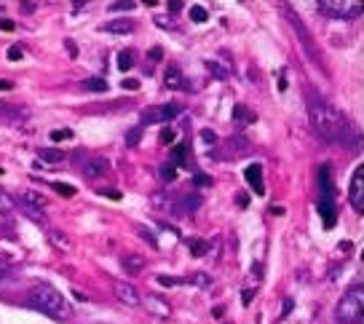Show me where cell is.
<instances>
[{
  "label": "cell",
  "instance_id": "ba28073f",
  "mask_svg": "<svg viewBox=\"0 0 364 324\" xmlns=\"http://www.w3.org/2000/svg\"><path fill=\"white\" fill-rule=\"evenodd\" d=\"M318 188H321V201H335V185H332L330 166L318 169Z\"/></svg>",
  "mask_w": 364,
  "mask_h": 324
},
{
  "label": "cell",
  "instance_id": "8fae6325",
  "mask_svg": "<svg viewBox=\"0 0 364 324\" xmlns=\"http://www.w3.org/2000/svg\"><path fill=\"white\" fill-rule=\"evenodd\" d=\"M83 174L89 177V180H97V177H102L105 172H107V161H102V158H89V161H83Z\"/></svg>",
  "mask_w": 364,
  "mask_h": 324
},
{
  "label": "cell",
  "instance_id": "f546056e",
  "mask_svg": "<svg viewBox=\"0 0 364 324\" xmlns=\"http://www.w3.org/2000/svg\"><path fill=\"white\" fill-rule=\"evenodd\" d=\"M201 139H204L206 145H215V142H217V134L212 131V129H204V131H201Z\"/></svg>",
  "mask_w": 364,
  "mask_h": 324
},
{
  "label": "cell",
  "instance_id": "d4e9b609",
  "mask_svg": "<svg viewBox=\"0 0 364 324\" xmlns=\"http://www.w3.org/2000/svg\"><path fill=\"white\" fill-rule=\"evenodd\" d=\"M70 137H73L70 129H54V131H51V139H54V142H62V139H70Z\"/></svg>",
  "mask_w": 364,
  "mask_h": 324
},
{
  "label": "cell",
  "instance_id": "5b68a950",
  "mask_svg": "<svg viewBox=\"0 0 364 324\" xmlns=\"http://www.w3.org/2000/svg\"><path fill=\"white\" fill-rule=\"evenodd\" d=\"M348 198H351V207L356 209V215H364V163H359L353 172Z\"/></svg>",
  "mask_w": 364,
  "mask_h": 324
},
{
  "label": "cell",
  "instance_id": "277c9868",
  "mask_svg": "<svg viewBox=\"0 0 364 324\" xmlns=\"http://www.w3.org/2000/svg\"><path fill=\"white\" fill-rule=\"evenodd\" d=\"M316 6L324 16H332V19H348L362 11L359 9L362 3H356V0H318Z\"/></svg>",
  "mask_w": 364,
  "mask_h": 324
},
{
  "label": "cell",
  "instance_id": "603a6c76",
  "mask_svg": "<svg viewBox=\"0 0 364 324\" xmlns=\"http://www.w3.org/2000/svg\"><path fill=\"white\" fill-rule=\"evenodd\" d=\"M236 118H239V121H250V124H252V121H255L257 116H255L252 110H247L244 104H239V107H236Z\"/></svg>",
  "mask_w": 364,
  "mask_h": 324
},
{
  "label": "cell",
  "instance_id": "f35d334b",
  "mask_svg": "<svg viewBox=\"0 0 364 324\" xmlns=\"http://www.w3.org/2000/svg\"><path fill=\"white\" fill-rule=\"evenodd\" d=\"M161 57H164V51H161V48H153V51H150V59H156V62H159Z\"/></svg>",
  "mask_w": 364,
  "mask_h": 324
},
{
  "label": "cell",
  "instance_id": "b9f144b4",
  "mask_svg": "<svg viewBox=\"0 0 364 324\" xmlns=\"http://www.w3.org/2000/svg\"><path fill=\"white\" fill-rule=\"evenodd\" d=\"M105 196H110V198H115V201H118V198H121V193H115V190H102Z\"/></svg>",
  "mask_w": 364,
  "mask_h": 324
},
{
  "label": "cell",
  "instance_id": "4316f807",
  "mask_svg": "<svg viewBox=\"0 0 364 324\" xmlns=\"http://www.w3.org/2000/svg\"><path fill=\"white\" fill-rule=\"evenodd\" d=\"M171 156H174V161H171V166H177V163L185 161V145H177V148L171 151Z\"/></svg>",
  "mask_w": 364,
  "mask_h": 324
},
{
  "label": "cell",
  "instance_id": "30bf717a",
  "mask_svg": "<svg viewBox=\"0 0 364 324\" xmlns=\"http://www.w3.org/2000/svg\"><path fill=\"white\" fill-rule=\"evenodd\" d=\"M244 177H247V183L255 188V193H260V196L265 193V188H262V166H260V163H252V166H247Z\"/></svg>",
  "mask_w": 364,
  "mask_h": 324
},
{
  "label": "cell",
  "instance_id": "8d00e7d4",
  "mask_svg": "<svg viewBox=\"0 0 364 324\" xmlns=\"http://www.w3.org/2000/svg\"><path fill=\"white\" fill-rule=\"evenodd\" d=\"M196 183H198V185H212V180L204 177V174H198V177H196Z\"/></svg>",
  "mask_w": 364,
  "mask_h": 324
},
{
  "label": "cell",
  "instance_id": "ab89813d",
  "mask_svg": "<svg viewBox=\"0 0 364 324\" xmlns=\"http://www.w3.org/2000/svg\"><path fill=\"white\" fill-rule=\"evenodd\" d=\"M9 89H14L11 81H0V92H9Z\"/></svg>",
  "mask_w": 364,
  "mask_h": 324
},
{
  "label": "cell",
  "instance_id": "ee69618b",
  "mask_svg": "<svg viewBox=\"0 0 364 324\" xmlns=\"http://www.w3.org/2000/svg\"><path fill=\"white\" fill-rule=\"evenodd\" d=\"M0 276H3V263H0Z\"/></svg>",
  "mask_w": 364,
  "mask_h": 324
},
{
  "label": "cell",
  "instance_id": "4fadbf2b",
  "mask_svg": "<svg viewBox=\"0 0 364 324\" xmlns=\"http://www.w3.org/2000/svg\"><path fill=\"white\" fill-rule=\"evenodd\" d=\"M164 86H166V89H174V92H177V89H185V78H182L180 68H174V65L166 68V72H164Z\"/></svg>",
  "mask_w": 364,
  "mask_h": 324
},
{
  "label": "cell",
  "instance_id": "7c38bea8",
  "mask_svg": "<svg viewBox=\"0 0 364 324\" xmlns=\"http://www.w3.org/2000/svg\"><path fill=\"white\" fill-rule=\"evenodd\" d=\"M115 295L121 298V303H126V306H139V292L132 287V284H115Z\"/></svg>",
  "mask_w": 364,
  "mask_h": 324
},
{
  "label": "cell",
  "instance_id": "44dd1931",
  "mask_svg": "<svg viewBox=\"0 0 364 324\" xmlns=\"http://www.w3.org/2000/svg\"><path fill=\"white\" fill-rule=\"evenodd\" d=\"M86 89H91V92H107V83H105L102 78H89V81H86Z\"/></svg>",
  "mask_w": 364,
  "mask_h": 324
},
{
  "label": "cell",
  "instance_id": "d6a6232c",
  "mask_svg": "<svg viewBox=\"0 0 364 324\" xmlns=\"http://www.w3.org/2000/svg\"><path fill=\"white\" fill-rule=\"evenodd\" d=\"M193 281H196V287H209V281H212V279L204 276V274H196Z\"/></svg>",
  "mask_w": 364,
  "mask_h": 324
},
{
  "label": "cell",
  "instance_id": "9a60e30c",
  "mask_svg": "<svg viewBox=\"0 0 364 324\" xmlns=\"http://www.w3.org/2000/svg\"><path fill=\"white\" fill-rule=\"evenodd\" d=\"M48 239H51V244H54V247H59L62 252H70V249H73L70 239L62 231H48Z\"/></svg>",
  "mask_w": 364,
  "mask_h": 324
},
{
  "label": "cell",
  "instance_id": "e0dca14e",
  "mask_svg": "<svg viewBox=\"0 0 364 324\" xmlns=\"http://www.w3.org/2000/svg\"><path fill=\"white\" fill-rule=\"evenodd\" d=\"M142 266H145V260H142V257H136V255L126 257V260H124V268L129 271V274H139V271H142Z\"/></svg>",
  "mask_w": 364,
  "mask_h": 324
},
{
  "label": "cell",
  "instance_id": "d590c367",
  "mask_svg": "<svg viewBox=\"0 0 364 324\" xmlns=\"http://www.w3.org/2000/svg\"><path fill=\"white\" fill-rule=\"evenodd\" d=\"M166 6H169V11H180V9H182V3H180V0H169Z\"/></svg>",
  "mask_w": 364,
  "mask_h": 324
},
{
  "label": "cell",
  "instance_id": "e575fe53",
  "mask_svg": "<svg viewBox=\"0 0 364 324\" xmlns=\"http://www.w3.org/2000/svg\"><path fill=\"white\" fill-rule=\"evenodd\" d=\"M9 59H11V62L22 59V48H19V46H11V48H9Z\"/></svg>",
  "mask_w": 364,
  "mask_h": 324
},
{
  "label": "cell",
  "instance_id": "2e32d148",
  "mask_svg": "<svg viewBox=\"0 0 364 324\" xmlns=\"http://www.w3.org/2000/svg\"><path fill=\"white\" fill-rule=\"evenodd\" d=\"M105 30L113 35H129L132 30H134V24L132 22H107L105 24Z\"/></svg>",
  "mask_w": 364,
  "mask_h": 324
},
{
  "label": "cell",
  "instance_id": "8992f818",
  "mask_svg": "<svg viewBox=\"0 0 364 324\" xmlns=\"http://www.w3.org/2000/svg\"><path fill=\"white\" fill-rule=\"evenodd\" d=\"M177 104H161V107H150L148 113L142 116V124H161V121H171L177 118Z\"/></svg>",
  "mask_w": 364,
  "mask_h": 324
},
{
  "label": "cell",
  "instance_id": "7bdbcfd3",
  "mask_svg": "<svg viewBox=\"0 0 364 324\" xmlns=\"http://www.w3.org/2000/svg\"><path fill=\"white\" fill-rule=\"evenodd\" d=\"M292 306H295V303H292V301H287V303H284V311H282V316H287V313H289V308H292Z\"/></svg>",
  "mask_w": 364,
  "mask_h": 324
},
{
  "label": "cell",
  "instance_id": "7a4b0ae2",
  "mask_svg": "<svg viewBox=\"0 0 364 324\" xmlns=\"http://www.w3.org/2000/svg\"><path fill=\"white\" fill-rule=\"evenodd\" d=\"M30 306L38 308L41 313H46V316H51V319H68L70 316L68 301L51 284H35L30 290Z\"/></svg>",
  "mask_w": 364,
  "mask_h": 324
},
{
  "label": "cell",
  "instance_id": "7402d4cb",
  "mask_svg": "<svg viewBox=\"0 0 364 324\" xmlns=\"http://www.w3.org/2000/svg\"><path fill=\"white\" fill-rule=\"evenodd\" d=\"M188 247H191V249H193L196 255H204L206 249H209V244H206V242H201V239H191V242H188Z\"/></svg>",
  "mask_w": 364,
  "mask_h": 324
},
{
  "label": "cell",
  "instance_id": "4dcf8cb0",
  "mask_svg": "<svg viewBox=\"0 0 364 324\" xmlns=\"http://www.w3.org/2000/svg\"><path fill=\"white\" fill-rule=\"evenodd\" d=\"M161 142H164V145H171V142H174V131H171V129H164V131H161Z\"/></svg>",
  "mask_w": 364,
  "mask_h": 324
},
{
  "label": "cell",
  "instance_id": "5bb4252c",
  "mask_svg": "<svg viewBox=\"0 0 364 324\" xmlns=\"http://www.w3.org/2000/svg\"><path fill=\"white\" fill-rule=\"evenodd\" d=\"M318 215L324 217V225L332 228V222L338 217V209H335V201H318Z\"/></svg>",
  "mask_w": 364,
  "mask_h": 324
},
{
  "label": "cell",
  "instance_id": "60d3db41",
  "mask_svg": "<svg viewBox=\"0 0 364 324\" xmlns=\"http://www.w3.org/2000/svg\"><path fill=\"white\" fill-rule=\"evenodd\" d=\"M241 298H244V303H250L252 298H255V290H247L244 295H241Z\"/></svg>",
  "mask_w": 364,
  "mask_h": 324
},
{
  "label": "cell",
  "instance_id": "9c48e42d",
  "mask_svg": "<svg viewBox=\"0 0 364 324\" xmlns=\"http://www.w3.org/2000/svg\"><path fill=\"white\" fill-rule=\"evenodd\" d=\"M14 204H19V209H22L30 220H35L38 225H46V215H43V209L41 207H35V204L24 201V198H14Z\"/></svg>",
  "mask_w": 364,
  "mask_h": 324
},
{
  "label": "cell",
  "instance_id": "52a82bcc",
  "mask_svg": "<svg viewBox=\"0 0 364 324\" xmlns=\"http://www.w3.org/2000/svg\"><path fill=\"white\" fill-rule=\"evenodd\" d=\"M139 303H145V308H148L153 316H161V319H166V316L171 313L169 303L164 301V298H159V295H145Z\"/></svg>",
  "mask_w": 364,
  "mask_h": 324
},
{
  "label": "cell",
  "instance_id": "6da1fadb",
  "mask_svg": "<svg viewBox=\"0 0 364 324\" xmlns=\"http://www.w3.org/2000/svg\"><path fill=\"white\" fill-rule=\"evenodd\" d=\"M308 116L311 124L327 142H341V145H356L359 142V129L351 126V121L335 110L321 97H308Z\"/></svg>",
  "mask_w": 364,
  "mask_h": 324
},
{
  "label": "cell",
  "instance_id": "ac0fdd59",
  "mask_svg": "<svg viewBox=\"0 0 364 324\" xmlns=\"http://www.w3.org/2000/svg\"><path fill=\"white\" fill-rule=\"evenodd\" d=\"M41 158H43L46 163H59L62 158H65V153L62 151H41Z\"/></svg>",
  "mask_w": 364,
  "mask_h": 324
},
{
  "label": "cell",
  "instance_id": "cb8c5ba5",
  "mask_svg": "<svg viewBox=\"0 0 364 324\" xmlns=\"http://www.w3.org/2000/svg\"><path fill=\"white\" fill-rule=\"evenodd\" d=\"M174 174H177V166L166 163V166L161 169V180H164V183H171V180H174Z\"/></svg>",
  "mask_w": 364,
  "mask_h": 324
},
{
  "label": "cell",
  "instance_id": "3957f363",
  "mask_svg": "<svg viewBox=\"0 0 364 324\" xmlns=\"http://www.w3.org/2000/svg\"><path fill=\"white\" fill-rule=\"evenodd\" d=\"M364 316V290L362 284H353L351 290L335 306V319L341 324H362Z\"/></svg>",
  "mask_w": 364,
  "mask_h": 324
},
{
  "label": "cell",
  "instance_id": "ffe728a7",
  "mask_svg": "<svg viewBox=\"0 0 364 324\" xmlns=\"http://www.w3.org/2000/svg\"><path fill=\"white\" fill-rule=\"evenodd\" d=\"M191 19H193L196 24H201L209 19V14H206V9H201V6H193V9H191Z\"/></svg>",
  "mask_w": 364,
  "mask_h": 324
},
{
  "label": "cell",
  "instance_id": "d6986e66",
  "mask_svg": "<svg viewBox=\"0 0 364 324\" xmlns=\"http://www.w3.org/2000/svg\"><path fill=\"white\" fill-rule=\"evenodd\" d=\"M132 65H134V54L132 51L118 54V70H132Z\"/></svg>",
  "mask_w": 364,
  "mask_h": 324
},
{
  "label": "cell",
  "instance_id": "f1b7e54d",
  "mask_svg": "<svg viewBox=\"0 0 364 324\" xmlns=\"http://www.w3.org/2000/svg\"><path fill=\"white\" fill-rule=\"evenodd\" d=\"M134 6H136V3H132V0H124V3H113L110 9H113V11H132Z\"/></svg>",
  "mask_w": 364,
  "mask_h": 324
},
{
  "label": "cell",
  "instance_id": "83f0119b",
  "mask_svg": "<svg viewBox=\"0 0 364 324\" xmlns=\"http://www.w3.org/2000/svg\"><path fill=\"white\" fill-rule=\"evenodd\" d=\"M14 207V198H9V193L0 190V212H9Z\"/></svg>",
  "mask_w": 364,
  "mask_h": 324
},
{
  "label": "cell",
  "instance_id": "1f68e13d",
  "mask_svg": "<svg viewBox=\"0 0 364 324\" xmlns=\"http://www.w3.org/2000/svg\"><path fill=\"white\" fill-rule=\"evenodd\" d=\"M156 281H159V284H164V287H177V284H180L177 279H171V276H159Z\"/></svg>",
  "mask_w": 364,
  "mask_h": 324
},
{
  "label": "cell",
  "instance_id": "484cf974",
  "mask_svg": "<svg viewBox=\"0 0 364 324\" xmlns=\"http://www.w3.org/2000/svg\"><path fill=\"white\" fill-rule=\"evenodd\" d=\"M54 190H57V193H62V196H75V188L65 185V183H54Z\"/></svg>",
  "mask_w": 364,
  "mask_h": 324
},
{
  "label": "cell",
  "instance_id": "836d02e7",
  "mask_svg": "<svg viewBox=\"0 0 364 324\" xmlns=\"http://www.w3.org/2000/svg\"><path fill=\"white\" fill-rule=\"evenodd\" d=\"M0 30H3V33H11V30H16V24H14L11 19H0Z\"/></svg>",
  "mask_w": 364,
  "mask_h": 324
},
{
  "label": "cell",
  "instance_id": "74e56055",
  "mask_svg": "<svg viewBox=\"0 0 364 324\" xmlns=\"http://www.w3.org/2000/svg\"><path fill=\"white\" fill-rule=\"evenodd\" d=\"M139 86V81H134V78H126L124 81V89H136Z\"/></svg>",
  "mask_w": 364,
  "mask_h": 324
}]
</instances>
